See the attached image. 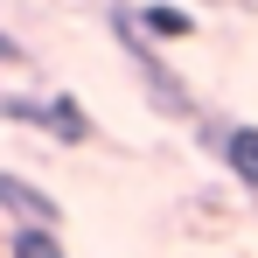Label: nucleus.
<instances>
[{"instance_id":"obj_1","label":"nucleus","mask_w":258,"mask_h":258,"mask_svg":"<svg viewBox=\"0 0 258 258\" xmlns=\"http://www.w3.org/2000/svg\"><path fill=\"white\" fill-rule=\"evenodd\" d=\"M105 28H112L119 56L133 63V77H140V91H147V105H154V112H168V119H203V112H196V91L161 63V42H147V28H140L133 0H112V7H105Z\"/></svg>"},{"instance_id":"obj_2","label":"nucleus","mask_w":258,"mask_h":258,"mask_svg":"<svg viewBox=\"0 0 258 258\" xmlns=\"http://www.w3.org/2000/svg\"><path fill=\"white\" fill-rule=\"evenodd\" d=\"M0 119H7V126L42 133V140H63V147H91V140H98V126H91V112H84L77 91H49V98L0 91Z\"/></svg>"},{"instance_id":"obj_3","label":"nucleus","mask_w":258,"mask_h":258,"mask_svg":"<svg viewBox=\"0 0 258 258\" xmlns=\"http://www.w3.org/2000/svg\"><path fill=\"white\" fill-rule=\"evenodd\" d=\"M0 216L21 230V223H42V230H56L63 223V203L49 196V188H35L28 174H14V168H0Z\"/></svg>"},{"instance_id":"obj_4","label":"nucleus","mask_w":258,"mask_h":258,"mask_svg":"<svg viewBox=\"0 0 258 258\" xmlns=\"http://www.w3.org/2000/svg\"><path fill=\"white\" fill-rule=\"evenodd\" d=\"M216 161H223V174H237V181L258 196V126H251V119H230L223 147H216Z\"/></svg>"},{"instance_id":"obj_5","label":"nucleus","mask_w":258,"mask_h":258,"mask_svg":"<svg viewBox=\"0 0 258 258\" xmlns=\"http://www.w3.org/2000/svg\"><path fill=\"white\" fill-rule=\"evenodd\" d=\"M133 14H140L147 42H188V35H196V14H188L181 0H140Z\"/></svg>"},{"instance_id":"obj_6","label":"nucleus","mask_w":258,"mask_h":258,"mask_svg":"<svg viewBox=\"0 0 258 258\" xmlns=\"http://www.w3.org/2000/svg\"><path fill=\"white\" fill-rule=\"evenodd\" d=\"M7 258H70V251H63V237H56V230H42V223H21V230L7 237Z\"/></svg>"},{"instance_id":"obj_7","label":"nucleus","mask_w":258,"mask_h":258,"mask_svg":"<svg viewBox=\"0 0 258 258\" xmlns=\"http://www.w3.org/2000/svg\"><path fill=\"white\" fill-rule=\"evenodd\" d=\"M7 237H14V223H7V216H0V244H7Z\"/></svg>"}]
</instances>
